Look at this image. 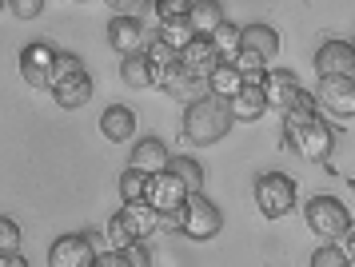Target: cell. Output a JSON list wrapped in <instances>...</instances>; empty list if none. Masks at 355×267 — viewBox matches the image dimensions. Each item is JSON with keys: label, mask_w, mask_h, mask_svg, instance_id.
<instances>
[{"label": "cell", "mask_w": 355, "mask_h": 267, "mask_svg": "<svg viewBox=\"0 0 355 267\" xmlns=\"http://www.w3.org/2000/svg\"><path fill=\"white\" fill-rule=\"evenodd\" d=\"M144 60L152 64V76L160 80L164 72H172V68L180 64V52H172L160 36H152V40H148V48H144Z\"/></svg>", "instance_id": "obj_24"}, {"label": "cell", "mask_w": 355, "mask_h": 267, "mask_svg": "<svg viewBox=\"0 0 355 267\" xmlns=\"http://www.w3.org/2000/svg\"><path fill=\"white\" fill-rule=\"evenodd\" d=\"M232 108H227L224 100H216V96H204L200 104L184 112V136L188 144H220L232 132Z\"/></svg>", "instance_id": "obj_2"}, {"label": "cell", "mask_w": 355, "mask_h": 267, "mask_svg": "<svg viewBox=\"0 0 355 267\" xmlns=\"http://www.w3.org/2000/svg\"><path fill=\"white\" fill-rule=\"evenodd\" d=\"M148 180H152V175L128 168V172L120 175V200H124V204H140V200H148Z\"/></svg>", "instance_id": "obj_29"}, {"label": "cell", "mask_w": 355, "mask_h": 267, "mask_svg": "<svg viewBox=\"0 0 355 267\" xmlns=\"http://www.w3.org/2000/svg\"><path fill=\"white\" fill-rule=\"evenodd\" d=\"M120 80H124V84H132V88H148V84H156V76H152V64L144 60V52H140V56H124V60H120Z\"/></svg>", "instance_id": "obj_26"}, {"label": "cell", "mask_w": 355, "mask_h": 267, "mask_svg": "<svg viewBox=\"0 0 355 267\" xmlns=\"http://www.w3.org/2000/svg\"><path fill=\"white\" fill-rule=\"evenodd\" d=\"M8 12L20 16V20H33V16L44 12V0H8Z\"/></svg>", "instance_id": "obj_35"}, {"label": "cell", "mask_w": 355, "mask_h": 267, "mask_svg": "<svg viewBox=\"0 0 355 267\" xmlns=\"http://www.w3.org/2000/svg\"><path fill=\"white\" fill-rule=\"evenodd\" d=\"M152 8H156V16H160V24H168V20H188L192 0H156Z\"/></svg>", "instance_id": "obj_30"}, {"label": "cell", "mask_w": 355, "mask_h": 267, "mask_svg": "<svg viewBox=\"0 0 355 267\" xmlns=\"http://www.w3.org/2000/svg\"><path fill=\"white\" fill-rule=\"evenodd\" d=\"M160 40L172 48V52H184V48L196 40V32H192L188 20H168V24H160Z\"/></svg>", "instance_id": "obj_28"}, {"label": "cell", "mask_w": 355, "mask_h": 267, "mask_svg": "<svg viewBox=\"0 0 355 267\" xmlns=\"http://www.w3.org/2000/svg\"><path fill=\"white\" fill-rule=\"evenodd\" d=\"M315 100L327 112H336L339 120H352L355 116V80H320Z\"/></svg>", "instance_id": "obj_12"}, {"label": "cell", "mask_w": 355, "mask_h": 267, "mask_svg": "<svg viewBox=\"0 0 355 267\" xmlns=\"http://www.w3.org/2000/svg\"><path fill=\"white\" fill-rule=\"evenodd\" d=\"M188 196H192V191L184 188L172 172H160V175L148 180V204L156 207L160 216H180L184 204H188Z\"/></svg>", "instance_id": "obj_8"}, {"label": "cell", "mask_w": 355, "mask_h": 267, "mask_svg": "<svg viewBox=\"0 0 355 267\" xmlns=\"http://www.w3.org/2000/svg\"><path fill=\"white\" fill-rule=\"evenodd\" d=\"M243 92V76L232 68V64H220L216 72L208 76V96H216V100H224V104H232L236 96Z\"/></svg>", "instance_id": "obj_22"}, {"label": "cell", "mask_w": 355, "mask_h": 267, "mask_svg": "<svg viewBox=\"0 0 355 267\" xmlns=\"http://www.w3.org/2000/svg\"><path fill=\"white\" fill-rule=\"evenodd\" d=\"M232 108V120H259L263 112H268V96H263V84H243V92L227 104Z\"/></svg>", "instance_id": "obj_20"}, {"label": "cell", "mask_w": 355, "mask_h": 267, "mask_svg": "<svg viewBox=\"0 0 355 267\" xmlns=\"http://www.w3.org/2000/svg\"><path fill=\"white\" fill-rule=\"evenodd\" d=\"M0 267H28V259L20 252H12V255H0Z\"/></svg>", "instance_id": "obj_40"}, {"label": "cell", "mask_w": 355, "mask_h": 267, "mask_svg": "<svg viewBox=\"0 0 355 267\" xmlns=\"http://www.w3.org/2000/svg\"><path fill=\"white\" fill-rule=\"evenodd\" d=\"M124 255H128V264H132V267H148V248H144V243H132Z\"/></svg>", "instance_id": "obj_38"}, {"label": "cell", "mask_w": 355, "mask_h": 267, "mask_svg": "<svg viewBox=\"0 0 355 267\" xmlns=\"http://www.w3.org/2000/svg\"><path fill=\"white\" fill-rule=\"evenodd\" d=\"M284 144L295 148L307 164H327L331 148H336V132L323 124L320 116H295V112H288L284 116Z\"/></svg>", "instance_id": "obj_1"}, {"label": "cell", "mask_w": 355, "mask_h": 267, "mask_svg": "<svg viewBox=\"0 0 355 267\" xmlns=\"http://www.w3.org/2000/svg\"><path fill=\"white\" fill-rule=\"evenodd\" d=\"M352 52H355V44H352Z\"/></svg>", "instance_id": "obj_42"}, {"label": "cell", "mask_w": 355, "mask_h": 267, "mask_svg": "<svg viewBox=\"0 0 355 267\" xmlns=\"http://www.w3.org/2000/svg\"><path fill=\"white\" fill-rule=\"evenodd\" d=\"M339 252H343V255H347V259L355 264V227H347V232H343V243H339Z\"/></svg>", "instance_id": "obj_39"}, {"label": "cell", "mask_w": 355, "mask_h": 267, "mask_svg": "<svg viewBox=\"0 0 355 267\" xmlns=\"http://www.w3.org/2000/svg\"><path fill=\"white\" fill-rule=\"evenodd\" d=\"M263 96H268V108L288 112L291 100L300 96V80H295V72H288V68H272L268 80H263Z\"/></svg>", "instance_id": "obj_16"}, {"label": "cell", "mask_w": 355, "mask_h": 267, "mask_svg": "<svg viewBox=\"0 0 355 267\" xmlns=\"http://www.w3.org/2000/svg\"><path fill=\"white\" fill-rule=\"evenodd\" d=\"M180 64H184V68H188V72H192V76H200V80H208L211 72H216V68H220V52H216V48H211V40H204V36H196L192 44L184 48V52H180Z\"/></svg>", "instance_id": "obj_15"}, {"label": "cell", "mask_w": 355, "mask_h": 267, "mask_svg": "<svg viewBox=\"0 0 355 267\" xmlns=\"http://www.w3.org/2000/svg\"><path fill=\"white\" fill-rule=\"evenodd\" d=\"M168 164H172V152L164 148V140L148 136V140H140L132 148L128 168H136V172H144V175H160V172H168Z\"/></svg>", "instance_id": "obj_14"}, {"label": "cell", "mask_w": 355, "mask_h": 267, "mask_svg": "<svg viewBox=\"0 0 355 267\" xmlns=\"http://www.w3.org/2000/svg\"><path fill=\"white\" fill-rule=\"evenodd\" d=\"M211 48L220 52V60H224V64H236V56L243 52V24L224 20V24L216 28V36H211Z\"/></svg>", "instance_id": "obj_23"}, {"label": "cell", "mask_w": 355, "mask_h": 267, "mask_svg": "<svg viewBox=\"0 0 355 267\" xmlns=\"http://www.w3.org/2000/svg\"><path fill=\"white\" fill-rule=\"evenodd\" d=\"M92 267H132V264H128V255L104 252V255H96V264H92Z\"/></svg>", "instance_id": "obj_37"}, {"label": "cell", "mask_w": 355, "mask_h": 267, "mask_svg": "<svg viewBox=\"0 0 355 267\" xmlns=\"http://www.w3.org/2000/svg\"><path fill=\"white\" fill-rule=\"evenodd\" d=\"M232 68L243 76V84H263V80H268V72H272V68H268V60H263V56H256V52H240Z\"/></svg>", "instance_id": "obj_27"}, {"label": "cell", "mask_w": 355, "mask_h": 267, "mask_svg": "<svg viewBox=\"0 0 355 267\" xmlns=\"http://www.w3.org/2000/svg\"><path fill=\"white\" fill-rule=\"evenodd\" d=\"M243 52H256L263 60H272L279 52V32L272 24H243Z\"/></svg>", "instance_id": "obj_21"}, {"label": "cell", "mask_w": 355, "mask_h": 267, "mask_svg": "<svg viewBox=\"0 0 355 267\" xmlns=\"http://www.w3.org/2000/svg\"><path fill=\"white\" fill-rule=\"evenodd\" d=\"M132 243H136V239H132L128 232H124V223L112 216V220H108V252H120V255H124Z\"/></svg>", "instance_id": "obj_34"}, {"label": "cell", "mask_w": 355, "mask_h": 267, "mask_svg": "<svg viewBox=\"0 0 355 267\" xmlns=\"http://www.w3.org/2000/svg\"><path fill=\"white\" fill-rule=\"evenodd\" d=\"M92 264H96L92 236H60L49 248V267H92Z\"/></svg>", "instance_id": "obj_9"}, {"label": "cell", "mask_w": 355, "mask_h": 267, "mask_svg": "<svg viewBox=\"0 0 355 267\" xmlns=\"http://www.w3.org/2000/svg\"><path fill=\"white\" fill-rule=\"evenodd\" d=\"M0 12H4V0H0Z\"/></svg>", "instance_id": "obj_41"}, {"label": "cell", "mask_w": 355, "mask_h": 267, "mask_svg": "<svg viewBox=\"0 0 355 267\" xmlns=\"http://www.w3.org/2000/svg\"><path fill=\"white\" fill-rule=\"evenodd\" d=\"M100 132H104L112 144L132 140V132H136V112H132L128 104H112V108H104L100 112Z\"/></svg>", "instance_id": "obj_17"}, {"label": "cell", "mask_w": 355, "mask_h": 267, "mask_svg": "<svg viewBox=\"0 0 355 267\" xmlns=\"http://www.w3.org/2000/svg\"><path fill=\"white\" fill-rule=\"evenodd\" d=\"M168 172L176 175V180H180L188 191H192V196H200V188H204V168H200L192 156H172Z\"/></svg>", "instance_id": "obj_25"}, {"label": "cell", "mask_w": 355, "mask_h": 267, "mask_svg": "<svg viewBox=\"0 0 355 267\" xmlns=\"http://www.w3.org/2000/svg\"><path fill=\"white\" fill-rule=\"evenodd\" d=\"M80 72H88L80 56H72V52H60V60H56V76H52V84H56V80H68V76H80ZM49 92H52V88H49Z\"/></svg>", "instance_id": "obj_33"}, {"label": "cell", "mask_w": 355, "mask_h": 267, "mask_svg": "<svg viewBox=\"0 0 355 267\" xmlns=\"http://www.w3.org/2000/svg\"><path fill=\"white\" fill-rule=\"evenodd\" d=\"M220 227H224L220 207L211 204L208 196H188V204L180 212V232L192 236V239H211Z\"/></svg>", "instance_id": "obj_5"}, {"label": "cell", "mask_w": 355, "mask_h": 267, "mask_svg": "<svg viewBox=\"0 0 355 267\" xmlns=\"http://www.w3.org/2000/svg\"><path fill=\"white\" fill-rule=\"evenodd\" d=\"M156 84H160L164 92L172 96V100H180L184 108H192V104H200V100L208 96V80L192 76V72H188L184 64H176L172 72H164V76L156 80Z\"/></svg>", "instance_id": "obj_10"}, {"label": "cell", "mask_w": 355, "mask_h": 267, "mask_svg": "<svg viewBox=\"0 0 355 267\" xmlns=\"http://www.w3.org/2000/svg\"><path fill=\"white\" fill-rule=\"evenodd\" d=\"M17 248H20V227H17V220L0 216V255H12Z\"/></svg>", "instance_id": "obj_32"}, {"label": "cell", "mask_w": 355, "mask_h": 267, "mask_svg": "<svg viewBox=\"0 0 355 267\" xmlns=\"http://www.w3.org/2000/svg\"><path fill=\"white\" fill-rule=\"evenodd\" d=\"M311 267H352V259L339 252L336 243H323L320 252L311 255Z\"/></svg>", "instance_id": "obj_31"}, {"label": "cell", "mask_w": 355, "mask_h": 267, "mask_svg": "<svg viewBox=\"0 0 355 267\" xmlns=\"http://www.w3.org/2000/svg\"><path fill=\"white\" fill-rule=\"evenodd\" d=\"M108 44L116 52H124V56H140L148 48V36L140 28V20L136 16H112L108 20Z\"/></svg>", "instance_id": "obj_11"}, {"label": "cell", "mask_w": 355, "mask_h": 267, "mask_svg": "<svg viewBox=\"0 0 355 267\" xmlns=\"http://www.w3.org/2000/svg\"><path fill=\"white\" fill-rule=\"evenodd\" d=\"M52 100L60 108H84L92 100V76L80 72V76H68V80H56L52 84Z\"/></svg>", "instance_id": "obj_18"}, {"label": "cell", "mask_w": 355, "mask_h": 267, "mask_svg": "<svg viewBox=\"0 0 355 267\" xmlns=\"http://www.w3.org/2000/svg\"><path fill=\"white\" fill-rule=\"evenodd\" d=\"M224 4H216V0H192V12H188V24H192L196 36H204V40H211L216 36V28L224 24Z\"/></svg>", "instance_id": "obj_19"}, {"label": "cell", "mask_w": 355, "mask_h": 267, "mask_svg": "<svg viewBox=\"0 0 355 267\" xmlns=\"http://www.w3.org/2000/svg\"><path fill=\"white\" fill-rule=\"evenodd\" d=\"M56 60H60L56 48L44 44V40H33V44H24V52H20V76L28 80L33 88H52Z\"/></svg>", "instance_id": "obj_6"}, {"label": "cell", "mask_w": 355, "mask_h": 267, "mask_svg": "<svg viewBox=\"0 0 355 267\" xmlns=\"http://www.w3.org/2000/svg\"><path fill=\"white\" fill-rule=\"evenodd\" d=\"M256 204L268 220H284L295 207V180L284 172H263L256 180Z\"/></svg>", "instance_id": "obj_3"}, {"label": "cell", "mask_w": 355, "mask_h": 267, "mask_svg": "<svg viewBox=\"0 0 355 267\" xmlns=\"http://www.w3.org/2000/svg\"><path fill=\"white\" fill-rule=\"evenodd\" d=\"M304 216H307V227L320 239H343V232L352 227V212L339 204L336 196H315L304 207Z\"/></svg>", "instance_id": "obj_4"}, {"label": "cell", "mask_w": 355, "mask_h": 267, "mask_svg": "<svg viewBox=\"0 0 355 267\" xmlns=\"http://www.w3.org/2000/svg\"><path fill=\"white\" fill-rule=\"evenodd\" d=\"M116 220L124 223V232L140 243V239H148L156 227H160V212L148 204V200H140V204H124L120 212H116Z\"/></svg>", "instance_id": "obj_13"}, {"label": "cell", "mask_w": 355, "mask_h": 267, "mask_svg": "<svg viewBox=\"0 0 355 267\" xmlns=\"http://www.w3.org/2000/svg\"><path fill=\"white\" fill-rule=\"evenodd\" d=\"M320 80H355V52L347 40H323L315 52Z\"/></svg>", "instance_id": "obj_7"}, {"label": "cell", "mask_w": 355, "mask_h": 267, "mask_svg": "<svg viewBox=\"0 0 355 267\" xmlns=\"http://www.w3.org/2000/svg\"><path fill=\"white\" fill-rule=\"evenodd\" d=\"M288 112H295V116H315V112H320V100H315L311 92H304V88H300V96L291 100V108H288ZM288 112H284V116H288Z\"/></svg>", "instance_id": "obj_36"}]
</instances>
